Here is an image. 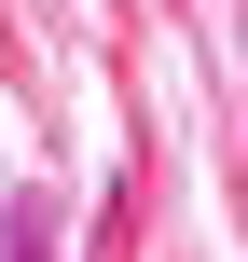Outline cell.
I'll use <instances>...</instances> for the list:
<instances>
[{"label":"cell","mask_w":248,"mask_h":262,"mask_svg":"<svg viewBox=\"0 0 248 262\" xmlns=\"http://www.w3.org/2000/svg\"><path fill=\"white\" fill-rule=\"evenodd\" d=\"M0 262H55V207H41V193L0 207Z\"/></svg>","instance_id":"6da1fadb"}]
</instances>
